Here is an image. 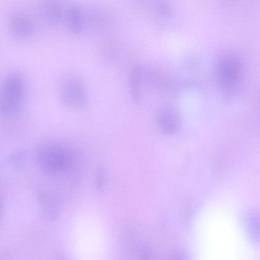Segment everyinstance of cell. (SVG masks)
Listing matches in <instances>:
<instances>
[{
	"label": "cell",
	"mask_w": 260,
	"mask_h": 260,
	"mask_svg": "<svg viewBox=\"0 0 260 260\" xmlns=\"http://www.w3.org/2000/svg\"><path fill=\"white\" fill-rule=\"evenodd\" d=\"M216 74L219 85L225 96L237 95L243 87L244 68L241 59L237 55L226 54L218 60Z\"/></svg>",
	"instance_id": "cell-1"
},
{
	"label": "cell",
	"mask_w": 260,
	"mask_h": 260,
	"mask_svg": "<svg viewBox=\"0 0 260 260\" xmlns=\"http://www.w3.org/2000/svg\"><path fill=\"white\" fill-rule=\"evenodd\" d=\"M26 81L23 74L12 72L5 78L1 93V113L4 117L15 116L21 110L26 95Z\"/></svg>",
	"instance_id": "cell-2"
},
{
	"label": "cell",
	"mask_w": 260,
	"mask_h": 260,
	"mask_svg": "<svg viewBox=\"0 0 260 260\" xmlns=\"http://www.w3.org/2000/svg\"><path fill=\"white\" fill-rule=\"evenodd\" d=\"M76 158L72 149L56 142L43 144L37 152L38 161L42 168L53 173L69 171L75 164Z\"/></svg>",
	"instance_id": "cell-3"
},
{
	"label": "cell",
	"mask_w": 260,
	"mask_h": 260,
	"mask_svg": "<svg viewBox=\"0 0 260 260\" xmlns=\"http://www.w3.org/2000/svg\"><path fill=\"white\" fill-rule=\"evenodd\" d=\"M58 95L64 107L72 110L80 109L88 100L87 90L80 78L73 75L63 77L58 86Z\"/></svg>",
	"instance_id": "cell-4"
},
{
	"label": "cell",
	"mask_w": 260,
	"mask_h": 260,
	"mask_svg": "<svg viewBox=\"0 0 260 260\" xmlns=\"http://www.w3.org/2000/svg\"><path fill=\"white\" fill-rule=\"evenodd\" d=\"M8 31L14 39L23 41L32 38L36 32V24L32 18L23 12H17L9 16Z\"/></svg>",
	"instance_id": "cell-5"
},
{
	"label": "cell",
	"mask_w": 260,
	"mask_h": 260,
	"mask_svg": "<svg viewBox=\"0 0 260 260\" xmlns=\"http://www.w3.org/2000/svg\"><path fill=\"white\" fill-rule=\"evenodd\" d=\"M41 15L48 23L57 25L64 22L68 6L62 0H39Z\"/></svg>",
	"instance_id": "cell-6"
},
{
	"label": "cell",
	"mask_w": 260,
	"mask_h": 260,
	"mask_svg": "<svg viewBox=\"0 0 260 260\" xmlns=\"http://www.w3.org/2000/svg\"><path fill=\"white\" fill-rule=\"evenodd\" d=\"M64 25L71 32L79 34L83 32L87 26L84 11L77 4H71L68 6Z\"/></svg>",
	"instance_id": "cell-7"
},
{
	"label": "cell",
	"mask_w": 260,
	"mask_h": 260,
	"mask_svg": "<svg viewBox=\"0 0 260 260\" xmlns=\"http://www.w3.org/2000/svg\"><path fill=\"white\" fill-rule=\"evenodd\" d=\"M157 123L160 132L165 135L170 136L178 131L180 126V120L175 112L166 109L158 114Z\"/></svg>",
	"instance_id": "cell-8"
},
{
	"label": "cell",
	"mask_w": 260,
	"mask_h": 260,
	"mask_svg": "<svg viewBox=\"0 0 260 260\" xmlns=\"http://www.w3.org/2000/svg\"><path fill=\"white\" fill-rule=\"evenodd\" d=\"M141 68L139 67H134L131 74L130 85L133 99L135 103H138L140 100V93Z\"/></svg>",
	"instance_id": "cell-9"
},
{
	"label": "cell",
	"mask_w": 260,
	"mask_h": 260,
	"mask_svg": "<svg viewBox=\"0 0 260 260\" xmlns=\"http://www.w3.org/2000/svg\"><path fill=\"white\" fill-rule=\"evenodd\" d=\"M248 220V226L252 239L256 241L260 239V214L257 213H251Z\"/></svg>",
	"instance_id": "cell-10"
}]
</instances>
